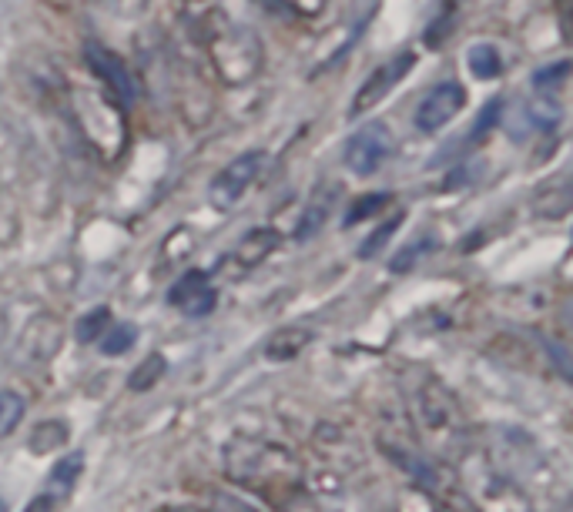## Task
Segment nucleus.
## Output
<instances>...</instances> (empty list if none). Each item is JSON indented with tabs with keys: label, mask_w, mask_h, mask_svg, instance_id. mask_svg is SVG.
Masks as SVG:
<instances>
[{
	"label": "nucleus",
	"mask_w": 573,
	"mask_h": 512,
	"mask_svg": "<svg viewBox=\"0 0 573 512\" xmlns=\"http://www.w3.org/2000/svg\"><path fill=\"white\" fill-rule=\"evenodd\" d=\"M222 466L238 489L252 492L272 509L289 512L305 499V466L295 452L275 442L235 436L222 452Z\"/></svg>",
	"instance_id": "1"
},
{
	"label": "nucleus",
	"mask_w": 573,
	"mask_h": 512,
	"mask_svg": "<svg viewBox=\"0 0 573 512\" xmlns=\"http://www.w3.org/2000/svg\"><path fill=\"white\" fill-rule=\"evenodd\" d=\"M406 405L416 442L429 459H439L443 466H460L473 452L466 409L436 375L413 369L406 385Z\"/></svg>",
	"instance_id": "2"
},
{
	"label": "nucleus",
	"mask_w": 573,
	"mask_h": 512,
	"mask_svg": "<svg viewBox=\"0 0 573 512\" xmlns=\"http://www.w3.org/2000/svg\"><path fill=\"white\" fill-rule=\"evenodd\" d=\"M463 492L470 499L476 512H533V502L527 489H520L517 482H510L500 469L490 466L486 456H466L460 462Z\"/></svg>",
	"instance_id": "3"
},
{
	"label": "nucleus",
	"mask_w": 573,
	"mask_h": 512,
	"mask_svg": "<svg viewBox=\"0 0 573 512\" xmlns=\"http://www.w3.org/2000/svg\"><path fill=\"white\" fill-rule=\"evenodd\" d=\"M486 459H490V466L500 469L510 482H517L520 489H527L530 479H540L543 469H547L537 442L517 429H496V442L490 446V452H486Z\"/></svg>",
	"instance_id": "4"
},
{
	"label": "nucleus",
	"mask_w": 573,
	"mask_h": 512,
	"mask_svg": "<svg viewBox=\"0 0 573 512\" xmlns=\"http://www.w3.org/2000/svg\"><path fill=\"white\" fill-rule=\"evenodd\" d=\"M346 168L352 175H376V171L393 158V131L382 121H369L346 141Z\"/></svg>",
	"instance_id": "5"
},
{
	"label": "nucleus",
	"mask_w": 573,
	"mask_h": 512,
	"mask_svg": "<svg viewBox=\"0 0 573 512\" xmlns=\"http://www.w3.org/2000/svg\"><path fill=\"white\" fill-rule=\"evenodd\" d=\"M265 164V151H245L238 154L232 164H225L222 171L212 178V188H208V201L218 208V211H228L232 205H238V198L252 188V181L259 178Z\"/></svg>",
	"instance_id": "6"
},
{
	"label": "nucleus",
	"mask_w": 573,
	"mask_h": 512,
	"mask_svg": "<svg viewBox=\"0 0 573 512\" xmlns=\"http://www.w3.org/2000/svg\"><path fill=\"white\" fill-rule=\"evenodd\" d=\"M466 108V91L463 84L456 81H446V84H436L433 91L419 101L416 108V128L423 134H436L439 128H446L456 114Z\"/></svg>",
	"instance_id": "7"
},
{
	"label": "nucleus",
	"mask_w": 573,
	"mask_h": 512,
	"mask_svg": "<svg viewBox=\"0 0 573 512\" xmlns=\"http://www.w3.org/2000/svg\"><path fill=\"white\" fill-rule=\"evenodd\" d=\"M168 305L178 308V312L188 315V318L212 315L215 305H218V292H215V285H212V278H208V272H198V268H191V272L181 275L178 282L171 285Z\"/></svg>",
	"instance_id": "8"
},
{
	"label": "nucleus",
	"mask_w": 573,
	"mask_h": 512,
	"mask_svg": "<svg viewBox=\"0 0 573 512\" xmlns=\"http://www.w3.org/2000/svg\"><path fill=\"white\" fill-rule=\"evenodd\" d=\"M413 64H416V54L406 51V54H396L389 64L376 67V71L369 74V81L356 91V101H352V114H362V111L376 108V104L386 98V94L393 91L396 84L409 74V67H413Z\"/></svg>",
	"instance_id": "9"
},
{
	"label": "nucleus",
	"mask_w": 573,
	"mask_h": 512,
	"mask_svg": "<svg viewBox=\"0 0 573 512\" xmlns=\"http://www.w3.org/2000/svg\"><path fill=\"white\" fill-rule=\"evenodd\" d=\"M61 335H64L61 322H57L54 315H37L21 332L17 355H21L27 365H44L57 349H61Z\"/></svg>",
	"instance_id": "10"
},
{
	"label": "nucleus",
	"mask_w": 573,
	"mask_h": 512,
	"mask_svg": "<svg viewBox=\"0 0 573 512\" xmlns=\"http://www.w3.org/2000/svg\"><path fill=\"white\" fill-rule=\"evenodd\" d=\"M84 57H88L91 71L108 84V91L114 94V98H121V104L135 101V84H131L128 67H124L118 54H111L108 47H101V44H88L84 47Z\"/></svg>",
	"instance_id": "11"
},
{
	"label": "nucleus",
	"mask_w": 573,
	"mask_h": 512,
	"mask_svg": "<svg viewBox=\"0 0 573 512\" xmlns=\"http://www.w3.org/2000/svg\"><path fill=\"white\" fill-rule=\"evenodd\" d=\"M336 195H339L336 185H332V188L322 185V188L312 191L309 205H305L299 225H295V238L305 241V238H312L315 231H322V225H326V218H329V211H332V198H336Z\"/></svg>",
	"instance_id": "12"
},
{
	"label": "nucleus",
	"mask_w": 573,
	"mask_h": 512,
	"mask_svg": "<svg viewBox=\"0 0 573 512\" xmlns=\"http://www.w3.org/2000/svg\"><path fill=\"white\" fill-rule=\"evenodd\" d=\"M81 469H84V456H81V452H71V456H64V459L51 469V476H47L44 492H47L51 499L64 502V499L71 496V489L78 486Z\"/></svg>",
	"instance_id": "13"
},
{
	"label": "nucleus",
	"mask_w": 573,
	"mask_h": 512,
	"mask_svg": "<svg viewBox=\"0 0 573 512\" xmlns=\"http://www.w3.org/2000/svg\"><path fill=\"white\" fill-rule=\"evenodd\" d=\"M309 342H312L309 328L289 325V328H279V332H275L269 342H265V355H269L272 362H289L302 349H309Z\"/></svg>",
	"instance_id": "14"
},
{
	"label": "nucleus",
	"mask_w": 573,
	"mask_h": 512,
	"mask_svg": "<svg viewBox=\"0 0 573 512\" xmlns=\"http://www.w3.org/2000/svg\"><path fill=\"white\" fill-rule=\"evenodd\" d=\"M275 248H279V231H272V228H255L252 235H245L242 241H238L235 258H238V262H242L245 268H252V265H259L262 258H269Z\"/></svg>",
	"instance_id": "15"
},
{
	"label": "nucleus",
	"mask_w": 573,
	"mask_h": 512,
	"mask_svg": "<svg viewBox=\"0 0 573 512\" xmlns=\"http://www.w3.org/2000/svg\"><path fill=\"white\" fill-rule=\"evenodd\" d=\"M68 439H71L68 422H64V419H44L31 432V452H34V456H47V452L68 446Z\"/></svg>",
	"instance_id": "16"
},
{
	"label": "nucleus",
	"mask_w": 573,
	"mask_h": 512,
	"mask_svg": "<svg viewBox=\"0 0 573 512\" xmlns=\"http://www.w3.org/2000/svg\"><path fill=\"white\" fill-rule=\"evenodd\" d=\"M165 372H168V359H165L161 352H151L148 359L128 375V389H131V392H148V389H155V385L165 379Z\"/></svg>",
	"instance_id": "17"
},
{
	"label": "nucleus",
	"mask_w": 573,
	"mask_h": 512,
	"mask_svg": "<svg viewBox=\"0 0 573 512\" xmlns=\"http://www.w3.org/2000/svg\"><path fill=\"white\" fill-rule=\"evenodd\" d=\"M111 325H114L111 308L108 305H98V308H91L88 315L78 318V325H74V335H78V342H84V345H91V342L98 345Z\"/></svg>",
	"instance_id": "18"
},
{
	"label": "nucleus",
	"mask_w": 573,
	"mask_h": 512,
	"mask_svg": "<svg viewBox=\"0 0 573 512\" xmlns=\"http://www.w3.org/2000/svg\"><path fill=\"white\" fill-rule=\"evenodd\" d=\"M138 342V328L131 325V322H114L108 332H104V338L98 342V349L104 355H124V352H131V345Z\"/></svg>",
	"instance_id": "19"
},
{
	"label": "nucleus",
	"mask_w": 573,
	"mask_h": 512,
	"mask_svg": "<svg viewBox=\"0 0 573 512\" xmlns=\"http://www.w3.org/2000/svg\"><path fill=\"white\" fill-rule=\"evenodd\" d=\"M466 61H470V71L480 77V81H490V77L500 74V67H503L500 54H496L493 44H476V47H470Z\"/></svg>",
	"instance_id": "20"
},
{
	"label": "nucleus",
	"mask_w": 573,
	"mask_h": 512,
	"mask_svg": "<svg viewBox=\"0 0 573 512\" xmlns=\"http://www.w3.org/2000/svg\"><path fill=\"white\" fill-rule=\"evenodd\" d=\"M24 412H27V405L21 395L11 389H0V439H7L17 425H21Z\"/></svg>",
	"instance_id": "21"
},
{
	"label": "nucleus",
	"mask_w": 573,
	"mask_h": 512,
	"mask_svg": "<svg viewBox=\"0 0 573 512\" xmlns=\"http://www.w3.org/2000/svg\"><path fill=\"white\" fill-rule=\"evenodd\" d=\"M399 225H403V215H393L389 221H382V225H379L376 231H372V235H369V238L359 245V258H362V262H369V258H376L379 251L389 245V238H393L396 231H399Z\"/></svg>",
	"instance_id": "22"
},
{
	"label": "nucleus",
	"mask_w": 573,
	"mask_h": 512,
	"mask_svg": "<svg viewBox=\"0 0 573 512\" xmlns=\"http://www.w3.org/2000/svg\"><path fill=\"white\" fill-rule=\"evenodd\" d=\"M393 201V195H386V191H376V195H362L359 201H352V208L346 211V228H352L356 221H366L372 218L376 211H382Z\"/></svg>",
	"instance_id": "23"
},
{
	"label": "nucleus",
	"mask_w": 573,
	"mask_h": 512,
	"mask_svg": "<svg viewBox=\"0 0 573 512\" xmlns=\"http://www.w3.org/2000/svg\"><path fill=\"white\" fill-rule=\"evenodd\" d=\"M429 248H433V241H429V238L416 241V245H406V248H403V251H399V255H396V262L389 265V268H393V272H409V268H413V265L419 262V258L426 255Z\"/></svg>",
	"instance_id": "24"
},
{
	"label": "nucleus",
	"mask_w": 573,
	"mask_h": 512,
	"mask_svg": "<svg viewBox=\"0 0 573 512\" xmlns=\"http://www.w3.org/2000/svg\"><path fill=\"white\" fill-rule=\"evenodd\" d=\"M567 61H560V64H553V67H543V71L533 77V84H537V88H543V84H553V81H563V77H567Z\"/></svg>",
	"instance_id": "25"
},
{
	"label": "nucleus",
	"mask_w": 573,
	"mask_h": 512,
	"mask_svg": "<svg viewBox=\"0 0 573 512\" xmlns=\"http://www.w3.org/2000/svg\"><path fill=\"white\" fill-rule=\"evenodd\" d=\"M215 512H262V509L248 506V502L235 499V496H218L215 499Z\"/></svg>",
	"instance_id": "26"
},
{
	"label": "nucleus",
	"mask_w": 573,
	"mask_h": 512,
	"mask_svg": "<svg viewBox=\"0 0 573 512\" xmlns=\"http://www.w3.org/2000/svg\"><path fill=\"white\" fill-rule=\"evenodd\" d=\"M57 506H61V502L51 499V496H47V492L41 489L31 502H27V509H24V512H54Z\"/></svg>",
	"instance_id": "27"
},
{
	"label": "nucleus",
	"mask_w": 573,
	"mask_h": 512,
	"mask_svg": "<svg viewBox=\"0 0 573 512\" xmlns=\"http://www.w3.org/2000/svg\"><path fill=\"white\" fill-rule=\"evenodd\" d=\"M406 502H413V512H450L446 506H436L433 499H426V496H419V492H413Z\"/></svg>",
	"instance_id": "28"
},
{
	"label": "nucleus",
	"mask_w": 573,
	"mask_h": 512,
	"mask_svg": "<svg viewBox=\"0 0 573 512\" xmlns=\"http://www.w3.org/2000/svg\"><path fill=\"white\" fill-rule=\"evenodd\" d=\"M255 4H262L265 11H292V7L285 4V0H255Z\"/></svg>",
	"instance_id": "29"
},
{
	"label": "nucleus",
	"mask_w": 573,
	"mask_h": 512,
	"mask_svg": "<svg viewBox=\"0 0 573 512\" xmlns=\"http://www.w3.org/2000/svg\"><path fill=\"white\" fill-rule=\"evenodd\" d=\"M165 512H205V509H195V506H171Z\"/></svg>",
	"instance_id": "30"
},
{
	"label": "nucleus",
	"mask_w": 573,
	"mask_h": 512,
	"mask_svg": "<svg viewBox=\"0 0 573 512\" xmlns=\"http://www.w3.org/2000/svg\"><path fill=\"white\" fill-rule=\"evenodd\" d=\"M0 512H7V502L4 499H0Z\"/></svg>",
	"instance_id": "31"
}]
</instances>
